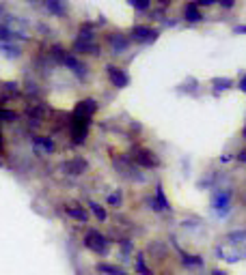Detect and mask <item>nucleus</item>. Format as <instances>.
Returning <instances> with one entry per match:
<instances>
[{
	"mask_svg": "<svg viewBox=\"0 0 246 275\" xmlns=\"http://www.w3.org/2000/svg\"><path fill=\"white\" fill-rule=\"evenodd\" d=\"M45 9L54 15H65L67 13V2L65 0H45Z\"/></svg>",
	"mask_w": 246,
	"mask_h": 275,
	"instance_id": "6ab92c4d",
	"label": "nucleus"
},
{
	"mask_svg": "<svg viewBox=\"0 0 246 275\" xmlns=\"http://www.w3.org/2000/svg\"><path fill=\"white\" fill-rule=\"evenodd\" d=\"M149 206H151L155 213H164V211H171V202L166 200V196H164V189H162V185H158V187H155L153 196H151V198H149Z\"/></svg>",
	"mask_w": 246,
	"mask_h": 275,
	"instance_id": "6e6552de",
	"label": "nucleus"
},
{
	"mask_svg": "<svg viewBox=\"0 0 246 275\" xmlns=\"http://www.w3.org/2000/svg\"><path fill=\"white\" fill-rule=\"evenodd\" d=\"M214 2V0H199V2H197V6H210Z\"/></svg>",
	"mask_w": 246,
	"mask_h": 275,
	"instance_id": "cd10ccee",
	"label": "nucleus"
},
{
	"mask_svg": "<svg viewBox=\"0 0 246 275\" xmlns=\"http://www.w3.org/2000/svg\"><path fill=\"white\" fill-rule=\"evenodd\" d=\"M238 32H246V26H244V28H238Z\"/></svg>",
	"mask_w": 246,
	"mask_h": 275,
	"instance_id": "473e14b6",
	"label": "nucleus"
},
{
	"mask_svg": "<svg viewBox=\"0 0 246 275\" xmlns=\"http://www.w3.org/2000/svg\"><path fill=\"white\" fill-rule=\"evenodd\" d=\"M132 4H134L138 11H145V9H149V0H132Z\"/></svg>",
	"mask_w": 246,
	"mask_h": 275,
	"instance_id": "393cba45",
	"label": "nucleus"
},
{
	"mask_svg": "<svg viewBox=\"0 0 246 275\" xmlns=\"http://www.w3.org/2000/svg\"><path fill=\"white\" fill-rule=\"evenodd\" d=\"M65 170H67V174L78 176V174H82L84 170H87V163H84V159H80V157H76V159L65 163Z\"/></svg>",
	"mask_w": 246,
	"mask_h": 275,
	"instance_id": "dca6fc26",
	"label": "nucleus"
},
{
	"mask_svg": "<svg viewBox=\"0 0 246 275\" xmlns=\"http://www.w3.org/2000/svg\"><path fill=\"white\" fill-rule=\"evenodd\" d=\"M106 71H108V77H110V82H113L117 88H123V86H127L129 77H127L125 73H123L121 69H117V67H113V65H108V67H106Z\"/></svg>",
	"mask_w": 246,
	"mask_h": 275,
	"instance_id": "ddd939ff",
	"label": "nucleus"
},
{
	"mask_svg": "<svg viewBox=\"0 0 246 275\" xmlns=\"http://www.w3.org/2000/svg\"><path fill=\"white\" fill-rule=\"evenodd\" d=\"M106 202H108V205H110V206H119V205H121V194H119V192L110 194V196H108V198H106Z\"/></svg>",
	"mask_w": 246,
	"mask_h": 275,
	"instance_id": "4be33fe9",
	"label": "nucleus"
},
{
	"mask_svg": "<svg viewBox=\"0 0 246 275\" xmlns=\"http://www.w3.org/2000/svg\"><path fill=\"white\" fill-rule=\"evenodd\" d=\"M110 50L113 54H123L127 50V39H123L121 35H110Z\"/></svg>",
	"mask_w": 246,
	"mask_h": 275,
	"instance_id": "a211bd4d",
	"label": "nucleus"
},
{
	"mask_svg": "<svg viewBox=\"0 0 246 275\" xmlns=\"http://www.w3.org/2000/svg\"><path fill=\"white\" fill-rule=\"evenodd\" d=\"M117 245H119V252H121V263H127L129 258H134L136 245L132 243V239H119Z\"/></svg>",
	"mask_w": 246,
	"mask_h": 275,
	"instance_id": "4468645a",
	"label": "nucleus"
},
{
	"mask_svg": "<svg viewBox=\"0 0 246 275\" xmlns=\"http://www.w3.org/2000/svg\"><path fill=\"white\" fill-rule=\"evenodd\" d=\"M158 275H175V273H171V271H162V273H158Z\"/></svg>",
	"mask_w": 246,
	"mask_h": 275,
	"instance_id": "7c9ffc66",
	"label": "nucleus"
},
{
	"mask_svg": "<svg viewBox=\"0 0 246 275\" xmlns=\"http://www.w3.org/2000/svg\"><path fill=\"white\" fill-rule=\"evenodd\" d=\"M129 159H132L134 166H140V168H147V170L158 166V157H155V153H153V150H149V148H142V146L134 148V153H132Z\"/></svg>",
	"mask_w": 246,
	"mask_h": 275,
	"instance_id": "7ed1b4c3",
	"label": "nucleus"
},
{
	"mask_svg": "<svg viewBox=\"0 0 246 275\" xmlns=\"http://www.w3.org/2000/svg\"><path fill=\"white\" fill-rule=\"evenodd\" d=\"M13 35L9 28H4V26H0V41H11Z\"/></svg>",
	"mask_w": 246,
	"mask_h": 275,
	"instance_id": "b1692460",
	"label": "nucleus"
},
{
	"mask_svg": "<svg viewBox=\"0 0 246 275\" xmlns=\"http://www.w3.org/2000/svg\"><path fill=\"white\" fill-rule=\"evenodd\" d=\"M0 119L6 121V123H11V121L17 119V114L15 112H9V110H0Z\"/></svg>",
	"mask_w": 246,
	"mask_h": 275,
	"instance_id": "5701e85b",
	"label": "nucleus"
},
{
	"mask_svg": "<svg viewBox=\"0 0 246 275\" xmlns=\"http://www.w3.org/2000/svg\"><path fill=\"white\" fill-rule=\"evenodd\" d=\"M233 2H236V0H220V4H223V6H227V9H231V6H233Z\"/></svg>",
	"mask_w": 246,
	"mask_h": 275,
	"instance_id": "bb28decb",
	"label": "nucleus"
},
{
	"mask_svg": "<svg viewBox=\"0 0 246 275\" xmlns=\"http://www.w3.org/2000/svg\"><path fill=\"white\" fill-rule=\"evenodd\" d=\"M177 247V254H179V263L184 269L188 271H199V269H203L205 267V258L201 256V254H190V252H184L179 245H175Z\"/></svg>",
	"mask_w": 246,
	"mask_h": 275,
	"instance_id": "20e7f679",
	"label": "nucleus"
},
{
	"mask_svg": "<svg viewBox=\"0 0 246 275\" xmlns=\"http://www.w3.org/2000/svg\"><path fill=\"white\" fill-rule=\"evenodd\" d=\"M87 206H89V211L93 213V217H95L97 221H100V224H102V221H106V219H108V213H106V208H104V206L100 205V202H95V200H89V202H87Z\"/></svg>",
	"mask_w": 246,
	"mask_h": 275,
	"instance_id": "f3484780",
	"label": "nucleus"
},
{
	"mask_svg": "<svg viewBox=\"0 0 246 275\" xmlns=\"http://www.w3.org/2000/svg\"><path fill=\"white\" fill-rule=\"evenodd\" d=\"M203 275H229L225 269H214V271H210V273H203Z\"/></svg>",
	"mask_w": 246,
	"mask_h": 275,
	"instance_id": "a878e982",
	"label": "nucleus"
},
{
	"mask_svg": "<svg viewBox=\"0 0 246 275\" xmlns=\"http://www.w3.org/2000/svg\"><path fill=\"white\" fill-rule=\"evenodd\" d=\"M95 273H100V275H129L123 265L108 263V260H97V263H95Z\"/></svg>",
	"mask_w": 246,
	"mask_h": 275,
	"instance_id": "1a4fd4ad",
	"label": "nucleus"
},
{
	"mask_svg": "<svg viewBox=\"0 0 246 275\" xmlns=\"http://www.w3.org/2000/svg\"><path fill=\"white\" fill-rule=\"evenodd\" d=\"M65 213H67V217L78 221V224H87L89 221V211L80 205H67L65 206Z\"/></svg>",
	"mask_w": 246,
	"mask_h": 275,
	"instance_id": "9b49d317",
	"label": "nucleus"
},
{
	"mask_svg": "<svg viewBox=\"0 0 246 275\" xmlns=\"http://www.w3.org/2000/svg\"><path fill=\"white\" fill-rule=\"evenodd\" d=\"M240 88H242V90H244V93H246V77H244V80H242V82H240Z\"/></svg>",
	"mask_w": 246,
	"mask_h": 275,
	"instance_id": "c756f323",
	"label": "nucleus"
},
{
	"mask_svg": "<svg viewBox=\"0 0 246 275\" xmlns=\"http://www.w3.org/2000/svg\"><path fill=\"white\" fill-rule=\"evenodd\" d=\"M32 148H35L39 155H52L56 146H54V140H52V138H48V136H35V138H32Z\"/></svg>",
	"mask_w": 246,
	"mask_h": 275,
	"instance_id": "9d476101",
	"label": "nucleus"
},
{
	"mask_svg": "<svg viewBox=\"0 0 246 275\" xmlns=\"http://www.w3.org/2000/svg\"><path fill=\"white\" fill-rule=\"evenodd\" d=\"M132 37H134V41H138V43H151V41H155L158 32L147 28V26H136L132 30Z\"/></svg>",
	"mask_w": 246,
	"mask_h": 275,
	"instance_id": "f8f14e48",
	"label": "nucleus"
},
{
	"mask_svg": "<svg viewBox=\"0 0 246 275\" xmlns=\"http://www.w3.org/2000/svg\"><path fill=\"white\" fill-rule=\"evenodd\" d=\"M238 159L246 163V150H242V153H238Z\"/></svg>",
	"mask_w": 246,
	"mask_h": 275,
	"instance_id": "c85d7f7f",
	"label": "nucleus"
},
{
	"mask_svg": "<svg viewBox=\"0 0 246 275\" xmlns=\"http://www.w3.org/2000/svg\"><path fill=\"white\" fill-rule=\"evenodd\" d=\"M132 269H134V275H158V273H155L153 267L149 265L147 252H136V254H134Z\"/></svg>",
	"mask_w": 246,
	"mask_h": 275,
	"instance_id": "423d86ee",
	"label": "nucleus"
},
{
	"mask_svg": "<svg viewBox=\"0 0 246 275\" xmlns=\"http://www.w3.org/2000/svg\"><path fill=\"white\" fill-rule=\"evenodd\" d=\"M244 138H246V127H244Z\"/></svg>",
	"mask_w": 246,
	"mask_h": 275,
	"instance_id": "72a5a7b5",
	"label": "nucleus"
},
{
	"mask_svg": "<svg viewBox=\"0 0 246 275\" xmlns=\"http://www.w3.org/2000/svg\"><path fill=\"white\" fill-rule=\"evenodd\" d=\"M82 247L87 252L95 254V256L106 258V256H110V252H113V241L102 230H97V228H87V232L82 234Z\"/></svg>",
	"mask_w": 246,
	"mask_h": 275,
	"instance_id": "f257e3e1",
	"label": "nucleus"
},
{
	"mask_svg": "<svg viewBox=\"0 0 246 275\" xmlns=\"http://www.w3.org/2000/svg\"><path fill=\"white\" fill-rule=\"evenodd\" d=\"M89 125H91V123H84V121H76V119H71V123H69V136H71V142H74V144H82L84 140H87Z\"/></svg>",
	"mask_w": 246,
	"mask_h": 275,
	"instance_id": "0eeeda50",
	"label": "nucleus"
},
{
	"mask_svg": "<svg viewBox=\"0 0 246 275\" xmlns=\"http://www.w3.org/2000/svg\"><path fill=\"white\" fill-rule=\"evenodd\" d=\"M0 155H2V138H0Z\"/></svg>",
	"mask_w": 246,
	"mask_h": 275,
	"instance_id": "2f4dec72",
	"label": "nucleus"
},
{
	"mask_svg": "<svg viewBox=\"0 0 246 275\" xmlns=\"http://www.w3.org/2000/svg\"><path fill=\"white\" fill-rule=\"evenodd\" d=\"M97 112V103L93 99H84L80 101L76 106L74 110V116L71 119H76V121H84V123H91V119H93V114Z\"/></svg>",
	"mask_w": 246,
	"mask_h": 275,
	"instance_id": "39448f33",
	"label": "nucleus"
},
{
	"mask_svg": "<svg viewBox=\"0 0 246 275\" xmlns=\"http://www.w3.org/2000/svg\"><path fill=\"white\" fill-rule=\"evenodd\" d=\"M74 48H76L78 52H89V54H97V45L91 43V41H82V39H78Z\"/></svg>",
	"mask_w": 246,
	"mask_h": 275,
	"instance_id": "412c9836",
	"label": "nucleus"
},
{
	"mask_svg": "<svg viewBox=\"0 0 246 275\" xmlns=\"http://www.w3.org/2000/svg\"><path fill=\"white\" fill-rule=\"evenodd\" d=\"M186 19L188 22H201V19H203V15H201L199 13V9H197V4L194 2H190V4H186Z\"/></svg>",
	"mask_w": 246,
	"mask_h": 275,
	"instance_id": "aec40b11",
	"label": "nucleus"
},
{
	"mask_svg": "<svg viewBox=\"0 0 246 275\" xmlns=\"http://www.w3.org/2000/svg\"><path fill=\"white\" fill-rule=\"evenodd\" d=\"M65 65H67V69H71L74 71V73L78 75V77H84V73H87V71H84V65L78 61V58L74 56V54H65V61H63Z\"/></svg>",
	"mask_w": 246,
	"mask_h": 275,
	"instance_id": "2eb2a0df",
	"label": "nucleus"
},
{
	"mask_svg": "<svg viewBox=\"0 0 246 275\" xmlns=\"http://www.w3.org/2000/svg\"><path fill=\"white\" fill-rule=\"evenodd\" d=\"M212 208L216 211L218 217H227L231 211V192L229 189H218L212 196Z\"/></svg>",
	"mask_w": 246,
	"mask_h": 275,
	"instance_id": "f03ea898",
	"label": "nucleus"
}]
</instances>
